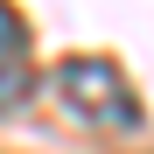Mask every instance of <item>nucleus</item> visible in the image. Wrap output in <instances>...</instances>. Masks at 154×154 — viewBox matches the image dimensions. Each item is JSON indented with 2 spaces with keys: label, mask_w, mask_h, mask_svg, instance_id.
<instances>
[{
  "label": "nucleus",
  "mask_w": 154,
  "mask_h": 154,
  "mask_svg": "<svg viewBox=\"0 0 154 154\" xmlns=\"http://www.w3.org/2000/svg\"><path fill=\"white\" fill-rule=\"evenodd\" d=\"M56 91H63V105H70L77 119H105V126H133V119H140L133 84H126L119 63H105V56L63 63V70H56Z\"/></svg>",
  "instance_id": "1"
},
{
  "label": "nucleus",
  "mask_w": 154,
  "mask_h": 154,
  "mask_svg": "<svg viewBox=\"0 0 154 154\" xmlns=\"http://www.w3.org/2000/svg\"><path fill=\"white\" fill-rule=\"evenodd\" d=\"M28 28H21V14L0 0V112H14L21 98H28Z\"/></svg>",
  "instance_id": "2"
}]
</instances>
